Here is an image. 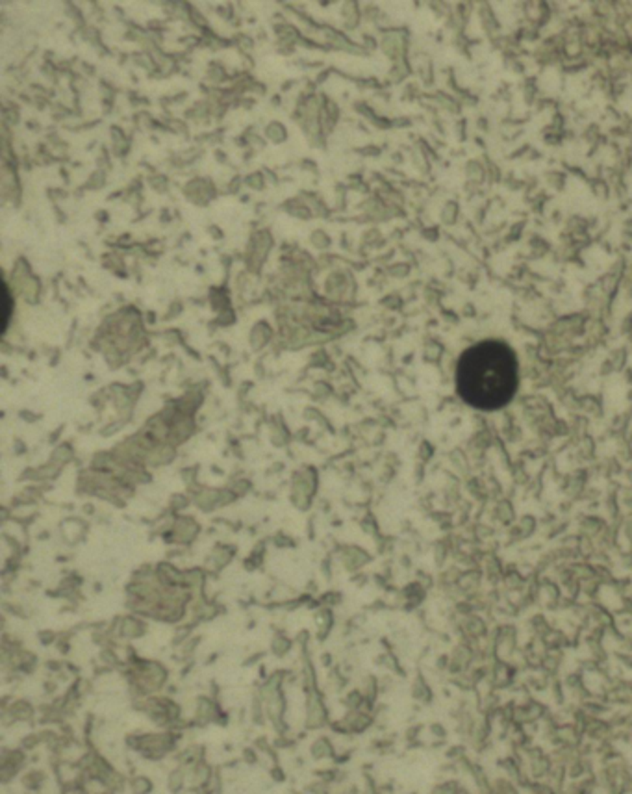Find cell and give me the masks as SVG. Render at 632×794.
<instances>
[{"instance_id":"obj_1","label":"cell","mask_w":632,"mask_h":794,"mask_svg":"<svg viewBox=\"0 0 632 794\" xmlns=\"http://www.w3.org/2000/svg\"><path fill=\"white\" fill-rule=\"evenodd\" d=\"M458 392L480 411L506 405L517 388V361L506 343L486 340L462 355L457 371Z\"/></svg>"},{"instance_id":"obj_2","label":"cell","mask_w":632,"mask_h":794,"mask_svg":"<svg viewBox=\"0 0 632 794\" xmlns=\"http://www.w3.org/2000/svg\"><path fill=\"white\" fill-rule=\"evenodd\" d=\"M43 778L45 776H43L41 772H30V774H26V778H24V785L32 790L39 789L43 783Z\"/></svg>"},{"instance_id":"obj_3","label":"cell","mask_w":632,"mask_h":794,"mask_svg":"<svg viewBox=\"0 0 632 794\" xmlns=\"http://www.w3.org/2000/svg\"><path fill=\"white\" fill-rule=\"evenodd\" d=\"M312 753H314V758L321 759V758H327V755H330V744L325 743V740H317V743L312 746Z\"/></svg>"},{"instance_id":"obj_4","label":"cell","mask_w":632,"mask_h":794,"mask_svg":"<svg viewBox=\"0 0 632 794\" xmlns=\"http://www.w3.org/2000/svg\"><path fill=\"white\" fill-rule=\"evenodd\" d=\"M151 790V781L147 778H136L132 781V793L134 794H145Z\"/></svg>"}]
</instances>
